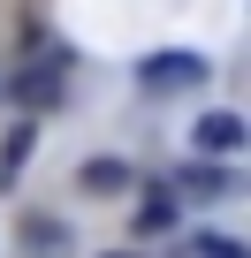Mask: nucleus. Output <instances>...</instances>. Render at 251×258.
Masks as SVG:
<instances>
[{
	"mask_svg": "<svg viewBox=\"0 0 251 258\" xmlns=\"http://www.w3.org/2000/svg\"><path fill=\"white\" fill-rule=\"evenodd\" d=\"M84 190H99V198L130 190V167H122V160H91V167H84Z\"/></svg>",
	"mask_w": 251,
	"mask_h": 258,
	"instance_id": "20e7f679",
	"label": "nucleus"
},
{
	"mask_svg": "<svg viewBox=\"0 0 251 258\" xmlns=\"http://www.w3.org/2000/svg\"><path fill=\"white\" fill-rule=\"evenodd\" d=\"M31 160V121L23 129H8V145H0V182H16V167Z\"/></svg>",
	"mask_w": 251,
	"mask_h": 258,
	"instance_id": "423d86ee",
	"label": "nucleus"
},
{
	"mask_svg": "<svg viewBox=\"0 0 251 258\" xmlns=\"http://www.w3.org/2000/svg\"><path fill=\"white\" fill-rule=\"evenodd\" d=\"M198 145H206V152H236V145H243V114H206V121H198Z\"/></svg>",
	"mask_w": 251,
	"mask_h": 258,
	"instance_id": "7ed1b4c3",
	"label": "nucleus"
},
{
	"mask_svg": "<svg viewBox=\"0 0 251 258\" xmlns=\"http://www.w3.org/2000/svg\"><path fill=\"white\" fill-rule=\"evenodd\" d=\"M236 182H228V167H190L183 175V198H228Z\"/></svg>",
	"mask_w": 251,
	"mask_h": 258,
	"instance_id": "39448f33",
	"label": "nucleus"
},
{
	"mask_svg": "<svg viewBox=\"0 0 251 258\" xmlns=\"http://www.w3.org/2000/svg\"><path fill=\"white\" fill-rule=\"evenodd\" d=\"M8 91H16L23 106H54V99H61V76H54V69H23V76H8Z\"/></svg>",
	"mask_w": 251,
	"mask_h": 258,
	"instance_id": "f03ea898",
	"label": "nucleus"
},
{
	"mask_svg": "<svg viewBox=\"0 0 251 258\" xmlns=\"http://www.w3.org/2000/svg\"><path fill=\"white\" fill-rule=\"evenodd\" d=\"M114 258H137V250H114Z\"/></svg>",
	"mask_w": 251,
	"mask_h": 258,
	"instance_id": "0eeeda50",
	"label": "nucleus"
},
{
	"mask_svg": "<svg viewBox=\"0 0 251 258\" xmlns=\"http://www.w3.org/2000/svg\"><path fill=\"white\" fill-rule=\"evenodd\" d=\"M137 84H145V91H190V84H206V53H183V46H168V53H145Z\"/></svg>",
	"mask_w": 251,
	"mask_h": 258,
	"instance_id": "f257e3e1",
	"label": "nucleus"
}]
</instances>
